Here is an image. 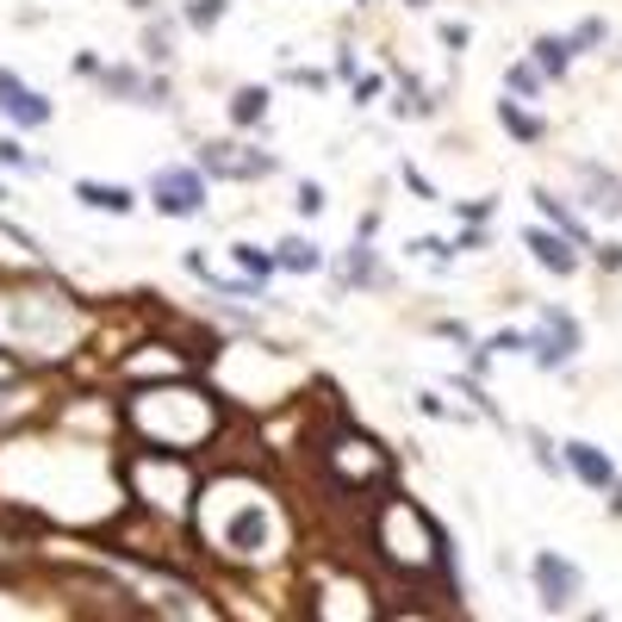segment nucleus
<instances>
[{
  "mask_svg": "<svg viewBox=\"0 0 622 622\" xmlns=\"http://www.w3.org/2000/svg\"><path fill=\"white\" fill-rule=\"evenodd\" d=\"M585 181H591V205H604V212H616V181H610L604 169H585Z\"/></svg>",
  "mask_w": 622,
  "mask_h": 622,
  "instance_id": "nucleus-15",
  "label": "nucleus"
},
{
  "mask_svg": "<svg viewBox=\"0 0 622 622\" xmlns=\"http://www.w3.org/2000/svg\"><path fill=\"white\" fill-rule=\"evenodd\" d=\"M535 591H542L548 610H566L579 598V566L560 554H535Z\"/></svg>",
  "mask_w": 622,
  "mask_h": 622,
  "instance_id": "nucleus-3",
  "label": "nucleus"
},
{
  "mask_svg": "<svg viewBox=\"0 0 622 622\" xmlns=\"http://www.w3.org/2000/svg\"><path fill=\"white\" fill-rule=\"evenodd\" d=\"M0 112H7L13 124H26V131H38V124H50V119H57V107H50L44 93H38V88H26V81H19V76H7V69H0Z\"/></svg>",
  "mask_w": 622,
  "mask_h": 622,
  "instance_id": "nucleus-2",
  "label": "nucleus"
},
{
  "mask_svg": "<svg viewBox=\"0 0 622 622\" xmlns=\"http://www.w3.org/2000/svg\"><path fill=\"white\" fill-rule=\"evenodd\" d=\"M218 19H224V0H193V7H187V26H218Z\"/></svg>",
  "mask_w": 622,
  "mask_h": 622,
  "instance_id": "nucleus-16",
  "label": "nucleus"
},
{
  "mask_svg": "<svg viewBox=\"0 0 622 622\" xmlns=\"http://www.w3.org/2000/svg\"><path fill=\"white\" fill-rule=\"evenodd\" d=\"M76 200L93 205V212H119V218L138 205L131 200V187H112V181H76Z\"/></svg>",
  "mask_w": 622,
  "mask_h": 622,
  "instance_id": "nucleus-7",
  "label": "nucleus"
},
{
  "mask_svg": "<svg viewBox=\"0 0 622 622\" xmlns=\"http://www.w3.org/2000/svg\"><path fill=\"white\" fill-rule=\"evenodd\" d=\"M0 162H7V169H38V162H31V156L19 150L13 138H0Z\"/></svg>",
  "mask_w": 622,
  "mask_h": 622,
  "instance_id": "nucleus-18",
  "label": "nucleus"
},
{
  "mask_svg": "<svg viewBox=\"0 0 622 622\" xmlns=\"http://www.w3.org/2000/svg\"><path fill=\"white\" fill-rule=\"evenodd\" d=\"M566 466H573V473L591 485V492L616 485V466H610V454H604V449H591V442H566Z\"/></svg>",
  "mask_w": 622,
  "mask_h": 622,
  "instance_id": "nucleus-5",
  "label": "nucleus"
},
{
  "mask_svg": "<svg viewBox=\"0 0 622 622\" xmlns=\"http://www.w3.org/2000/svg\"><path fill=\"white\" fill-rule=\"evenodd\" d=\"M231 255H237V268H243V274H249V280H255V287H262V280H268V274H274V262H268L262 249H249V243H237V249H231Z\"/></svg>",
  "mask_w": 622,
  "mask_h": 622,
  "instance_id": "nucleus-14",
  "label": "nucleus"
},
{
  "mask_svg": "<svg viewBox=\"0 0 622 622\" xmlns=\"http://www.w3.org/2000/svg\"><path fill=\"white\" fill-rule=\"evenodd\" d=\"M498 124H504V131H511L516 143H535V138L548 131V124H542V119H529V112L516 107V100H498Z\"/></svg>",
  "mask_w": 622,
  "mask_h": 622,
  "instance_id": "nucleus-9",
  "label": "nucleus"
},
{
  "mask_svg": "<svg viewBox=\"0 0 622 622\" xmlns=\"http://www.w3.org/2000/svg\"><path fill=\"white\" fill-rule=\"evenodd\" d=\"M150 200H156V212H169V218H193V212L205 205V181H200V169H156Z\"/></svg>",
  "mask_w": 622,
  "mask_h": 622,
  "instance_id": "nucleus-1",
  "label": "nucleus"
},
{
  "mask_svg": "<svg viewBox=\"0 0 622 622\" xmlns=\"http://www.w3.org/2000/svg\"><path fill=\"white\" fill-rule=\"evenodd\" d=\"M566 62H573L566 38H535V69H542V76H566Z\"/></svg>",
  "mask_w": 622,
  "mask_h": 622,
  "instance_id": "nucleus-10",
  "label": "nucleus"
},
{
  "mask_svg": "<svg viewBox=\"0 0 622 622\" xmlns=\"http://www.w3.org/2000/svg\"><path fill=\"white\" fill-rule=\"evenodd\" d=\"M566 44H573V50H585V44H604V19H585V26H579L573 38H566Z\"/></svg>",
  "mask_w": 622,
  "mask_h": 622,
  "instance_id": "nucleus-17",
  "label": "nucleus"
},
{
  "mask_svg": "<svg viewBox=\"0 0 622 622\" xmlns=\"http://www.w3.org/2000/svg\"><path fill=\"white\" fill-rule=\"evenodd\" d=\"M337 274H342V280H380V268H373L368 243H355V249H349V255L337 262Z\"/></svg>",
  "mask_w": 622,
  "mask_h": 622,
  "instance_id": "nucleus-13",
  "label": "nucleus"
},
{
  "mask_svg": "<svg viewBox=\"0 0 622 622\" xmlns=\"http://www.w3.org/2000/svg\"><path fill=\"white\" fill-rule=\"evenodd\" d=\"M523 243H529V255H535L542 268H554V274H573V268H579V255H573L579 243H566V237L542 231V224H535V231H529Z\"/></svg>",
  "mask_w": 622,
  "mask_h": 622,
  "instance_id": "nucleus-6",
  "label": "nucleus"
},
{
  "mask_svg": "<svg viewBox=\"0 0 622 622\" xmlns=\"http://www.w3.org/2000/svg\"><path fill=\"white\" fill-rule=\"evenodd\" d=\"M411 7H430V0H411Z\"/></svg>",
  "mask_w": 622,
  "mask_h": 622,
  "instance_id": "nucleus-21",
  "label": "nucleus"
},
{
  "mask_svg": "<svg viewBox=\"0 0 622 622\" xmlns=\"http://www.w3.org/2000/svg\"><path fill=\"white\" fill-rule=\"evenodd\" d=\"M299 212H324V187H318V181L299 187Z\"/></svg>",
  "mask_w": 622,
  "mask_h": 622,
  "instance_id": "nucleus-19",
  "label": "nucleus"
},
{
  "mask_svg": "<svg viewBox=\"0 0 622 622\" xmlns=\"http://www.w3.org/2000/svg\"><path fill=\"white\" fill-rule=\"evenodd\" d=\"M268 112V88H237V100H231V119L237 124H255Z\"/></svg>",
  "mask_w": 622,
  "mask_h": 622,
  "instance_id": "nucleus-12",
  "label": "nucleus"
},
{
  "mask_svg": "<svg viewBox=\"0 0 622 622\" xmlns=\"http://www.w3.org/2000/svg\"><path fill=\"white\" fill-rule=\"evenodd\" d=\"M511 88H516V93H535V88H542V69H516Z\"/></svg>",
  "mask_w": 622,
  "mask_h": 622,
  "instance_id": "nucleus-20",
  "label": "nucleus"
},
{
  "mask_svg": "<svg viewBox=\"0 0 622 622\" xmlns=\"http://www.w3.org/2000/svg\"><path fill=\"white\" fill-rule=\"evenodd\" d=\"M318 262H324V255H318V243H311V237H287V243H280V255H274V268H287V274H311Z\"/></svg>",
  "mask_w": 622,
  "mask_h": 622,
  "instance_id": "nucleus-8",
  "label": "nucleus"
},
{
  "mask_svg": "<svg viewBox=\"0 0 622 622\" xmlns=\"http://www.w3.org/2000/svg\"><path fill=\"white\" fill-rule=\"evenodd\" d=\"M573 349H579V324L566 311H548L542 330H535V361H542V368H566Z\"/></svg>",
  "mask_w": 622,
  "mask_h": 622,
  "instance_id": "nucleus-4",
  "label": "nucleus"
},
{
  "mask_svg": "<svg viewBox=\"0 0 622 622\" xmlns=\"http://www.w3.org/2000/svg\"><path fill=\"white\" fill-rule=\"evenodd\" d=\"M535 205H542V218H548V224H560V231L573 237V243H585V224H579V218L566 212V205H560L554 193H548V187H542V193H535Z\"/></svg>",
  "mask_w": 622,
  "mask_h": 622,
  "instance_id": "nucleus-11",
  "label": "nucleus"
}]
</instances>
